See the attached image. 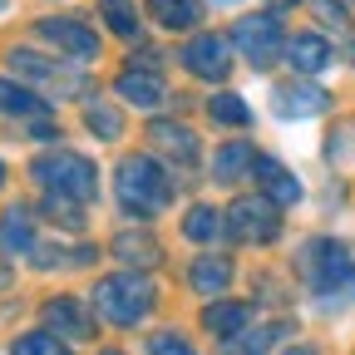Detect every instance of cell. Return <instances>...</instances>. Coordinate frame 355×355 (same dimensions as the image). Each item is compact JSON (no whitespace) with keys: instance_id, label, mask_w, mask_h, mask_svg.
Masks as SVG:
<instances>
[{"instance_id":"cell-7","label":"cell","mask_w":355,"mask_h":355,"mask_svg":"<svg viewBox=\"0 0 355 355\" xmlns=\"http://www.w3.org/2000/svg\"><path fill=\"white\" fill-rule=\"evenodd\" d=\"M183 64H188V74H198L207 84H222L232 74V40L227 35H193L183 44Z\"/></svg>"},{"instance_id":"cell-28","label":"cell","mask_w":355,"mask_h":355,"mask_svg":"<svg viewBox=\"0 0 355 355\" xmlns=\"http://www.w3.org/2000/svg\"><path fill=\"white\" fill-rule=\"evenodd\" d=\"M89 128H94L99 133V139H119V133H123V119L114 114V109H104V104H89Z\"/></svg>"},{"instance_id":"cell-34","label":"cell","mask_w":355,"mask_h":355,"mask_svg":"<svg viewBox=\"0 0 355 355\" xmlns=\"http://www.w3.org/2000/svg\"><path fill=\"white\" fill-rule=\"evenodd\" d=\"M104 355H123V350H104Z\"/></svg>"},{"instance_id":"cell-26","label":"cell","mask_w":355,"mask_h":355,"mask_svg":"<svg viewBox=\"0 0 355 355\" xmlns=\"http://www.w3.org/2000/svg\"><path fill=\"white\" fill-rule=\"evenodd\" d=\"M217 232H222V212H212V207H193L183 217V237H193V242H212Z\"/></svg>"},{"instance_id":"cell-33","label":"cell","mask_w":355,"mask_h":355,"mask_svg":"<svg viewBox=\"0 0 355 355\" xmlns=\"http://www.w3.org/2000/svg\"><path fill=\"white\" fill-rule=\"evenodd\" d=\"M0 183H6V163H0Z\"/></svg>"},{"instance_id":"cell-15","label":"cell","mask_w":355,"mask_h":355,"mask_svg":"<svg viewBox=\"0 0 355 355\" xmlns=\"http://www.w3.org/2000/svg\"><path fill=\"white\" fill-rule=\"evenodd\" d=\"M227 282H232V261H227V257H198V261L188 266V286H193L198 296H222V291H227Z\"/></svg>"},{"instance_id":"cell-1","label":"cell","mask_w":355,"mask_h":355,"mask_svg":"<svg viewBox=\"0 0 355 355\" xmlns=\"http://www.w3.org/2000/svg\"><path fill=\"white\" fill-rule=\"evenodd\" d=\"M114 193H119V202H123L128 217H153V212L168 207L173 183H168V173L158 168V158L128 153V158L119 163V173H114Z\"/></svg>"},{"instance_id":"cell-20","label":"cell","mask_w":355,"mask_h":355,"mask_svg":"<svg viewBox=\"0 0 355 355\" xmlns=\"http://www.w3.org/2000/svg\"><path fill=\"white\" fill-rule=\"evenodd\" d=\"M0 114H15V119H40L44 114V99L30 94L25 84L15 79H0Z\"/></svg>"},{"instance_id":"cell-17","label":"cell","mask_w":355,"mask_h":355,"mask_svg":"<svg viewBox=\"0 0 355 355\" xmlns=\"http://www.w3.org/2000/svg\"><path fill=\"white\" fill-rule=\"evenodd\" d=\"M10 69H15V74H30V79H40V84H55V89H84V79H79V74L44 64V60H40V55H30V50H10Z\"/></svg>"},{"instance_id":"cell-35","label":"cell","mask_w":355,"mask_h":355,"mask_svg":"<svg viewBox=\"0 0 355 355\" xmlns=\"http://www.w3.org/2000/svg\"><path fill=\"white\" fill-rule=\"evenodd\" d=\"M6 6H10V0H0V10H6Z\"/></svg>"},{"instance_id":"cell-36","label":"cell","mask_w":355,"mask_h":355,"mask_svg":"<svg viewBox=\"0 0 355 355\" xmlns=\"http://www.w3.org/2000/svg\"><path fill=\"white\" fill-rule=\"evenodd\" d=\"M350 60H355V44H350Z\"/></svg>"},{"instance_id":"cell-5","label":"cell","mask_w":355,"mask_h":355,"mask_svg":"<svg viewBox=\"0 0 355 355\" xmlns=\"http://www.w3.org/2000/svg\"><path fill=\"white\" fill-rule=\"evenodd\" d=\"M232 50L247 60V64H257V69H266V64H277V55L286 50V30H282V15L277 10H261V15H242L237 25H232Z\"/></svg>"},{"instance_id":"cell-18","label":"cell","mask_w":355,"mask_h":355,"mask_svg":"<svg viewBox=\"0 0 355 355\" xmlns=\"http://www.w3.org/2000/svg\"><path fill=\"white\" fill-rule=\"evenodd\" d=\"M44 321H50L60 336H74V340H84L89 331H94V326H89V316H84V306L69 301V296H55L50 306H44Z\"/></svg>"},{"instance_id":"cell-14","label":"cell","mask_w":355,"mask_h":355,"mask_svg":"<svg viewBox=\"0 0 355 355\" xmlns=\"http://www.w3.org/2000/svg\"><path fill=\"white\" fill-rule=\"evenodd\" d=\"M144 10L163 30H198L202 25V0H144Z\"/></svg>"},{"instance_id":"cell-32","label":"cell","mask_w":355,"mask_h":355,"mask_svg":"<svg viewBox=\"0 0 355 355\" xmlns=\"http://www.w3.org/2000/svg\"><path fill=\"white\" fill-rule=\"evenodd\" d=\"M212 6H242V0H212Z\"/></svg>"},{"instance_id":"cell-8","label":"cell","mask_w":355,"mask_h":355,"mask_svg":"<svg viewBox=\"0 0 355 355\" xmlns=\"http://www.w3.org/2000/svg\"><path fill=\"white\" fill-rule=\"evenodd\" d=\"M40 40H50L60 55L89 64V60H99V35L89 30L84 20H64V15H44L40 20Z\"/></svg>"},{"instance_id":"cell-4","label":"cell","mask_w":355,"mask_h":355,"mask_svg":"<svg viewBox=\"0 0 355 355\" xmlns=\"http://www.w3.org/2000/svg\"><path fill=\"white\" fill-rule=\"evenodd\" d=\"M153 282L139 277V272H119V277H104L94 286V311L109 321V326H133V321H144L148 316V306H153Z\"/></svg>"},{"instance_id":"cell-23","label":"cell","mask_w":355,"mask_h":355,"mask_svg":"<svg viewBox=\"0 0 355 355\" xmlns=\"http://www.w3.org/2000/svg\"><path fill=\"white\" fill-rule=\"evenodd\" d=\"M114 257H123V261H133V266H153L158 261V242L148 237V232H119L114 237Z\"/></svg>"},{"instance_id":"cell-12","label":"cell","mask_w":355,"mask_h":355,"mask_svg":"<svg viewBox=\"0 0 355 355\" xmlns=\"http://www.w3.org/2000/svg\"><path fill=\"white\" fill-rule=\"evenodd\" d=\"M148 139H153L158 153H168V158H178V163H193V158H198V133H193L188 123L158 119V123H148Z\"/></svg>"},{"instance_id":"cell-29","label":"cell","mask_w":355,"mask_h":355,"mask_svg":"<svg viewBox=\"0 0 355 355\" xmlns=\"http://www.w3.org/2000/svg\"><path fill=\"white\" fill-rule=\"evenodd\" d=\"M144 355H198V350H193L183 336H173V331H168V336H153Z\"/></svg>"},{"instance_id":"cell-21","label":"cell","mask_w":355,"mask_h":355,"mask_svg":"<svg viewBox=\"0 0 355 355\" xmlns=\"http://www.w3.org/2000/svg\"><path fill=\"white\" fill-rule=\"evenodd\" d=\"M252 163H257V153H252L242 139H232V144H222L212 173H217V183H232V178H247V173H252Z\"/></svg>"},{"instance_id":"cell-27","label":"cell","mask_w":355,"mask_h":355,"mask_svg":"<svg viewBox=\"0 0 355 355\" xmlns=\"http://www.w3.org/2000/svg\"><path fill=\"white\" fill-rule=\"evenodd\" d=\"M10 355H69V345H60L50 331H35V336H20L10 345Z\"/></svg>"},{"instance_id":"cell-3","label":"cell","mask_w":355,"mask_h":355,"mask_svg":"<svg viewBox=\"0 0 355 355\" xmlns=\"http://www.w3.org/2000/svg\"><path fill=\"white\" fill-rule=\"evenodd\" d=\"M30 178H40L44 193H60V198H74V202H89L99 193V168L89 163L84 153H69V148L40 153L30 163Z\"/></svg>"},{"instance_id":"cell-9","label":"cell","mask_w":355,"mask_h":355,"mask_svg":"<svg viewBox=\"0 0 355 355\" xmlns=\"http://www.w3.org/2000/svg\"><path fill=\"white\" fill-rule=\"evenodd\" d=\"M252 173H257L261 193L272 198L277 207H291V202H301V183H296V173H291L286 163H277V158H257V163H252Z\"/></svg>"},{"instance_id":"cell-25","label":"cell","mask_w":355,"mask_h":355,"mask_svg":"<svg viewBox=\"0 0 355 355\" xmlns=\"http://www.w3.org/2000/svg\"><path fill=\"white\" fill-rule=\"evenodd\" d=\"M277 336H282V326H266V331H242V336L222 340V345H227V355H261V350L277 345Z\"/></svg>"},{"instance_id":"cell-6","label":"cell","mask_w":355,"mask_h":355,"mask_svg":"<svg viewBox=\"0 0 355 355\" xmlns=\"http://www.w3.org/2000/svg\"><path fill=\"white\" fill-rule=\"evenodd\" d=\"M222 227H227V237L237 242H272L282 232V217H277V202L272 198H237L227 212H222Z\"/></svg>"},{"instance_id":"cell-10","label":"cell","mask_w":355,"mask_h":355,"mask_svg":"<svg viewBox=\"0 0 355 355\" xmlns=\"http://www.w3.org/2000/svg\"><path fill=\"white\" fill-rule=\"evenodd\" d=\"M114 94H119V99H128V104H139V109H158V104L168 99V84H163L158 74H148L144 64H133L128 74H119Z\"/></svg>"},{"instance_id":"cell-22","label":"cell","mask_w":355,"mask_h":355,"mask_svg":"<svg viewBox=\"0 0 355 355\" xmlns=\"http://www.w3.org/2000/svg\"><path fill=\"white\" fill-rule=\"evenodd\" d=\"M99 15H104V25H109L119 40H133V35H139V6H133V0H99Z\"/></svg>"},{"instance_id":"cell-11","label":"cell","mask_w":355,"mask_h":355,"mask_svg":"<svg viewBox=\"0 0 355 355\" xmlns=\"http://www.w3.org/2000/svg\"><path fill=\"white\" fill-rule=\"evenodd\" d=\"M286 60L296 74H321L331 64V40L316 35V30H306V35H291L286 40Z\"/></svg>"},{"instance_id":"cell-24","label":"cell","mask_w":355,"mask_h":355,"mask_svg":"<svg viewBox=\"0 0 355 355\" xmlns=\"http://www.w3.org/2000/svg\"><path fill=\"white\" fill-rule=\"evenodd\" d=\"M207 114H212L217 123H232V128H247V123H252V109L242 104V94H227V89H222V94H212Z\"/></svg>"},{"instance_id":"cell-2","label":"cell","mask_w":355,"mask_h":355,"mask_svg":"<svg viewBox=\"0 0 355 355\" xmlns=\"http://www.w3.org/2000/svg\"><path fill=\"white\" fill-rule=\"evenodd\" d=\"M301 277L321 301H350L355 296V261L336 237H316L301 247Z\"/></svg>"},{"instance_id":"cell-16","label":"cell","mask_w":355,"mask_h":355,"mask_svg":"<svg viewBox=\"0 0 355 355\" xmlns=\"http://www.w3.org/2000/svg\"><path fill=\"white\" fill-rule=\"evenodd\" d=\"M247 321H252V306H242V301H212V306L202 311V326H207L212 336H222V340L242 336Z\"/></svg>"},{"instance_id":"cell-19","label":"cell","mask_w":355,"mask_h":355,"mask_svg":"<svg viewBox=\"0 0 355 355\" xmlns=\"http://www.w3.org/2000/svg\"><path fill=\"white\" fill-rule=\"evenodd\" d=\"M30 247H35V222H30L25 207H10L6 222H0V252L20 257V252H30Z\"/></svg>"},{"instance_id":"cell-30","label":"cell","mask_w":355,"mask_h":355,"mask_svg":"<svg viewBox=\"0 0 355 355\" xmlns=\"http://www.w3.org/2000/svg\"><path fill=\"white\" fill-rule=\"evenodd\" d=\"M316 15H321L326 25H336V30H345V25H350V15H345L340 0H316Z\"/></svg>"},{"instance_id":"cell-13","label":"cell","mask_w":355,"mask_h":355,"mask_svg":"<svg viewBox=\"0 0 355 355\" xmlns=\"http://www.w3.org/2000/svg\"><path fill=\"white\" fill-rule=\"evenodd\" d=\"M321 109H326V89L306 84V79L277 89V114L282 119H311V114H321Z\"/></svg>"},{"instance_id":"cell-31","label":"cell","mask_w":355,"mask_h":355,"mask_svg":"<svg viewBox=\"0 0 355 355\" xmlns=\"http://www.w3.org/2000/svg\"><path fill=\"white\" fill-rule=\"evenodd\" d=\"M272 10H291V6H301V0H266Z\"/></svg>"}]
</instances>
